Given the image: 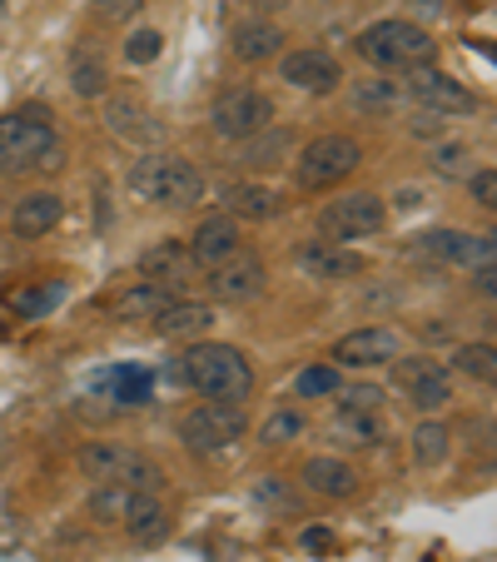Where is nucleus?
I'll return each mask as SVG.
<instances>
[{"label": "nucleus", "mask_w": 497, "mask_h": 562, "mask_svg": "<svg viewBox=\"0 0 497 562\" xmlns=\"http://www.w3.org/2000/svg\"><path fill=\"white\" fill-rule=\"evenodd\" d=\"M80 473H86L90 483H120V488H149V493L165 488V473H159L149 458H139L135 448H120V443L80 448Z\"/></svg>", "instance_id": "423d86ee"}, {"label": "nucleus", "mask_w": 497, "mask_h": 562, "mask_svg": "<svg viewBox=\"0 0 497 562\" xmlns=\"http://www.w3.org/2000/svg\"><path fill=\"white\" fill-rule=\"evenodd\" d=\"M249 418H244V404H200L180 418V438L194 453H229L244 438Z\"/></svg>", "instance_id": "1a4fd4ad"}, {"label": "nucleus", "mask_w": 497, "mask_h": 562, "mask_svg": "<svg viewBox=\"0 0 497 562\" xmlns=\"http://www.w3.org/2000/svg\"><path fill=\"white\" fill-rule=\"evenodd\" d=\"M467 190H473V200L483 204V210H497V170H473Z\"/></svg>", "instance_id": "c03bdc74"}, {"label": "nucleus", "mask_w": 497, "mask_h": 562, "mask_svg": "<svg viewBox=\"0 0 497 562\" xmlns=\"http://www.w3.org/2000/svg\"><path fill=\"white\" fill-rule=\"evenodd\" d=\"M184 389H194L204 404H244L255 393V363L234 344H190L180 353Z\"/></svg>", "instance_id": "f257e3e1"}, {"label": "nucleus", "mask_w": 497, "mask_h": 562, "mask_svg": "<svg viewBox=\"0 0 497 562\" xmlns=\"http://www.w3.org/2000/svg\"><path fill=\"white\" fill-rule=\"evenodd\" d=\"M473 165H477V155H473V145L467 139H438L433 149H428V170L438 175V180H458V175H473Z\"/></svg>", "instance_id": "473e14b6"}, {"label": "nucleus", "mask_w": 497, "mask_h": 562, "mask_svg": "<svg viewBox=\"0 0 497 562\" xmlns=\"http://www.w3.org/2000/svg\"><path fill=\"white\" fill-rule=\"evenodd\" d=\"M398 353H403L398 334H393L388 324H369V329L343 334V339L334 344V353H328V359L339 363V369H383V363H393Z\"/></svg>", "instance_id": "4468645a"}, {"label": "nucleus", "mask_w": 497, "mask_h": 562, "mask_svg": "<svg viewBox=\"0 0 497 562\" xmlns=\"http://www.w3.org/2000/svg\"><path fill=\"white\" fill-rule=\"evenodd\" d=\"M145 11V0H95V15L100 21H135V15Z\"/></svg>", "instance_id": "37998d69"}, {"label": "nucleus", "mask_w": 497, "mask_h": 562, "mask_svg": "<svg viewBox=\"0 0 497 562\" xmlns=\"http://www.w3.org/2000/svg\"><path fill=\"white\" fill-rule=\"evenodd\" d=\"M403 95L413 100L418 110H433V115H473L477 110V95L467 86H458L453 75H443L438 65H413L403 70Z\"/></svg>", "instance_id": "9d476101"}, {"label": "nucleus", "mask_w": 497, "mask_h": 562, "mask_svg": "<svg viewBox=\"0 0 497 562\" xmlns=\"http://www.w3.org/2000/svg\"><path fill=\"white\" fill-rule=\"evenodd\" d=\"M255 503H259V508H269V513H289V518L298 513V493L289 488L284 477H274V473L255 483Z\"/></svg>", "instance_id": "58836bf2"}, {"label": "nucleus", "mask_w": 497, "mask_h": 562, "mask_svg": "<svg viewBox=\"0 0 497 562\" xmlns=\"http://www.w3.org/2000/svg\"><path fill=\"white\" fill-rule=\"evenodd\" d=\"M328 434H334V443H343V448H379L383 438H388V428H383L379 414H363V408H339V418L328 424Z\"/></svg>", "instance_id": "bb28decb"}, {"label": "nucleus", "mask_w": 497, "mask_h": 562, "mask_svg": "<svg viewBox=\"0 0 497 562\" xmlns=\"http://www.w3.org/2000/svg\"><path fill=\"white\" fill-rule=\"evenodd\" d=\"M174 159H180V155H165V149H149V155H139L135 165H129V175H125L129 194H135V200H145V204H159V200H165V190H170Z\"/></svg>", "instance_id": "b1692460"}, {"label": "nucleus", "mask_w": 497, "mask_h": 562, "mask_svg": "<svg viewBox=\"0 0 497 562\" xmlns=\"http://www.w3.org/2000/svg\"><path fill=\"white\" fill-rule=\"evenodd\" d=\"M289 149H294V125H264L259 135L234 145V165L239 170H274L289 159Z\"/></svg>", "instance_id": "6ab92c4d"}, {"label": "nucleus", "mask_w": 497, "mask_h": 562, "mask_svg": "<svg viewBox=\"0 0 497 562\" xmlns=\"http://www.w3.org/2000/svg\"><path fill=\"white\" fill-rule=\"evenodd\" d=\"M408 130H413V135H423V139H443V135H448V115H433V110H418Z\"/></svg>", "instance_id": "a18cd8bd"}, {"label": "nucleus", "mask_w": 497, "mask_h": 562, "mask_svg": "<svg viewBox=\"0 0 497 562\" xmlns=\"http://www.w3.org/2000/svg\"><path fill=\"white\" fill-rule=\"evenodd\" d=\"M269 289V269L259 255H249V249H239V255H229L224 265L210 269V294L224 299V304H249V299H259Z\"/></svg>", "instance_id": "ddd939ff"}, {"label": "nucleus", "mask_w": 497, "mask_h": 562, "mask_svg": "<svg viewBox=\"0 0 497 562\" xmlns=\"http://www.w3.org/2000/svg\"><path fill=\"white\" fill-rule=\"evenodd\" d=\"M298 269L318 284H343V279H359L363 274V255H353L349 245H324V239H308L298 245Z\"/></svg>", "instance_id": "2eb2a0df"}, {"label": "nucleus", "mask_w": 497, "mask_h": 562, "mask_svg": "<svg viewBox=\"0 0 497 562\" xmlns=\"http://www.w3.org/2000/svg\"><path fill=\"white\" fill-rule=\"evenodd\" d=\"M328 542H334V532H328V528H308V532H304V548H308V552H324Z\"/></svg>", "instance_id": "8fccbe9b"}, {"label": "nucleus", "mask_w": 497, "mask_h": 562, "mask_svg": "<svg viewBox=\"0 0 497 562\" xmlns=\"http://www.w3.org/2000/svg\"><path fill=\"white\" fill-rule=\"evenodd\" d=\"M289 5H298V0H249V11L264 15V21H269L274 11H289Z\"/></svg>", "instance_id": "09e8293b"}, {"label": "nucleus", "mask_w": 497, "mask_h": 562, "mask_svg": "<svg viewBox=\"0 0 497 562\" xmlns=\"http://www.w3.org/2000/svg\"><path fill=\"white\" fill-rule=\"evenodd\" d=\"M204 200V175L200 165H190V159H174V175H170V190H165V210H190V204Z\"/></svg>", "instance_id": "f704fd0d"}, {"label": "nucleus", "mask_w": 497, "mask_h": 562, "mask_svg": "<svg viewBox=\"0 0 497 562\" xmlns=\"http://www.w3.org/2000/svg\"><path fill=\"white\" fill-rule=\"evenodd\" d=\"M353 50L383 75H403V70H413V65H433L438 60L433 31L418 25V21H398V15L363 25L359 41H353Z\"/></svg>", "instance_id": "f03ea898"}, {"label": "nucleus", "mask_w": 497, "mask_h": 562, "mask_svg": "<svg viewBox=\"0 0 497 562\" xmlns=\"http://www.w3.org/2000/svg\"><path fill=\"white\" fill-rule=\"evenodd\" d=\"M363 165V145L349 135H318L308 139L304 149H298L294 159V175H298V190L318 194V190H334V184H343L353 170Z\"/></svg>", "instance_id": "20e7f679"}, {"label": "nucleus", "mask_w": 497, "mask_h": 562, "mask_svg": "<svg viewBox=\"0 0 497 562\" xmlns=\"http://www.w3.org/2000/svg\"><path fill=\"white\" fill-rule=\"evenodd\" d=\"M264 125H274V100L255 86H234L210 105V130L219 139H229V145L259 135Z\"/></svg>", "instance_id": "6e6552de"}, {"label": "nucleus", "mask_w": 497, "mask_h": 562, "mask_svg": "<svg viewBox=\"0 0 497 562\" xmlns=\"http://www.w3.org/2000/svg\"><path fill=\"white\" fill-rule=\"evenodd\" d=\"M105 130L120 139H129V145H155L159 139V120L149 115L145 100L135 95H110L105 100Z\"/></svg>", "instance_id": "aec40b11"}, {"label": "nucleus", "mask_w": 497, "mask_h": 562, "mask_svg": "<svg viewBox=\"0 0 497 562\" xmlns=\"http://www.w3.org/2000/svg\"><path fill=\"white\" fill-rule=\"evenodd\" d=\"M403 86L398 80H353V90H349V105L359 110V115H393V110L403 105Z\"/></svg>", "instance_id": "7c9ffc66"}, {"label": "nucleus", "mask_w": 497, "mask_h": 562, "mask_svg": "<svg viewBox=\"0 0 497 562\" xmlns=\"http://www.w3.org/2000/svg\"><path fill=\"white\" fill-rule=\"evenodd\" d=\"M180 299V289H165V284H149V279H139V284H129L125 294L115 299V318H159L165 308Z\"/></svg>", "instance_id": "cd10ccee"}, {"label": "nucleus", "mask_w": 497, "mask_h": 562, "mask_svg": "<svg viewBox=\"0 0 497 562\" xmlns=\"http://www.w3.org/2000/svg\"><path fill=\"white\" fill-rule=\"evenodd\" d=\"M453 369L463 373V379H473V383H493L497 379V349L493 344H458L453 349Z\"/></svg>", "instance_id": "c9c22d12"}, {"label": "nucleus", "mask_w": 497, "mask_h": 562, "mask_svg": "<svg viewBox=\"0 0 497 562\" xmlns=\"http://www.w3.org/2000/svg\"><path fill=\"white\" fill-rule=\"evenodd\" d=\"M473 289H483V299H493V289H497V269H493V265H477V269H473Z\"/></svg>", "instance_id": "de8ad7c7"}, {"label": "nucleus", "mask_w": 497, "mask_h": 562, "mask_svg": "<svg viewBox=\"0 0 497 562\" xmlns=\"http://www.w3.org/2000/svg\"><path fill=\"white\" fill-rule=\"evenodd\" d=\"M105 389H110V404L115 408H145L149 393H155V373L135 369V363H120V369L105 373Z\"/></svg>", "instance_id": "c85d7f7f"}, {"label": "nucleus", "mask_w": 497, "mask_h": 562, "mask_svg": "<svg viewBox=\"0 0 497 562\" xmlns=\"http://www.w3.org/2000/svg\"><path fill=\"white\" fill-rule=\"evenodd\" d=\"M190 255L200 269H214L229 255H239V220H234V214H210V220H200V229L190 234Z\"/></svg>", "instance_id": "f3484780"}, {"label": "nucleus", "mask_w": 497, "mask_h": 562, "mask_svg": "<svg viewBox=\"0 0 497 562\" xmlns=\"http://www.w3.org/2000/svg\"><path fill=\"white\" fill-rule=\"evenodd\" d=\"M279 80L304 90V95H334V90L343 86V65L328 50L308 45V50H289L284 60H279Z\"/></svg>", "instance_id": "f8f14e48"}, {"label": "nucleus", "mask_w": 497, "mask_h": 562, "mask_svg": "<svg viewBox=\"0 0 497 562\" xmlns=\"http://www.w3.org/2000/svg\"><path fill=\"white\" fill-rule=\"evenodd\" d=\"M339 363H308L304 373L294 379V393L298 398H334L339 393Z\"/></svg>", "instance_id": "e433bc0d"}, {"label": "nucleus", "mask_w": 497, "mask_h": 562, "mask_svg": "<svg viewBox=\"0 0 497 562\" xmlns=\"http://www.w3.org/2000/svg\"><path fill=\"white\" fill-rule=\"evenodd\" d=\"M284 210V194L269 190V184H255V180H239V184H224V214L234 220H279Z\"/></svg>", "instance_id": "5701e85b"}, {"label": "nucleus", "mask_w": 497, "mask_h": 562, "mask_svg": "<svg viewBox=\"0 0 497 562\" xmlns=\"http://www.w3.org/2000/svg\"><path fill=\"white\" fill-rule=\"evenodd\" d=\"M393 383H398L403 398L428 418L453 404V373H448V363L433 359V353H413V359L398 353V359H393Z\"/></svg>", "instance_id": "0eeeda50"}, {"label": "nucleus", "mask_w": 497, "mask_h": 562, "mask_svg": "<svg viewBox=\"0 0 497 562\" xmlns=\"http://www.w3.org/2000/svg\"><path fill=\"white\" fill-rule=\"evenodd\" d=\"M35 165H60V135L45 105H21L0 115V175H25Z\"/></svg>", "instance_id": "7ed1b4c3"}, {"label": "nucleus", "mask_w": 497, "mask_h": 562, "mask_svg": "<svg viewBox=\"0 0 497 562\" xmlns=\"http://www.w3.org/2000/svg\"><path fill=\"white\" fill-rule=\"evenodd\" d=\"M129 493L135 488H120V483H95V493H90V518L95 522H120L125 518V508H129Z\"/></svg>", "instance_id": "4c0bfd02"}, {"label": "nucleus", "mask_w": 497, "mask_h": 562, "mask_svg": "<svg viewBox=\"0 0 497 562\" xmlns=\"http://www.w3.org/2000/svg\"><path fill=\"white\" fill-rule=\"evenodd\" d=\"M65 214V200L55 190H31L15 200V214H11V234L15 239H45V234L60 224Z\"/></svg>", "instance_id": "412c9836"}, {"label": "nucleus", "mask_w": 497, "mask_h": 562, "mask_svg": "<svg viewBox=\"0 0 497 562\" xmlns=\"http://www.w3.org/2000/svg\"><path fill=\"white\" fill-rule=\"evenodd\" d=\"M413 15H423V21H443L448 15V0H408Z\"/></svg>", "instance_id": "49530a36"}, {"label": "nucleus", "mask_w": 497, "mask_h": 562, "mask_svg": "<svg viewBox=\"0 0 497 562\" xmlns=\"http://www.w3.org/2000/svg\"><path fill=\"white\" fill-rule=\"evenodd\" d=\"M304 488L318 493V498L343 503V498L359 493V468L343 463V458H334V453H318V458H308L304 463Z\"/></svg>", "instance_id": "4be33fe9"}, {"label": "nucleus", "mask_w": 497, "mask_h": 562, "mask_svg": "<svg viewBox=\"0 0 497 562\" xmlns=\"http://www.w3.org/2000/svg\"><path fill=\"white\" fill-rule=\"evenodd\" d=\"M339 408H363V414H379L383 408V389L379 383H339Z\"/></svg>", "instance_id": "a19ab883"}, {"label": "nucleus", "mask_w": 497, "mask_h": 562, "mask_svg": "<svg viewBox=\"0 0 497 562\" xmlns=\"http://www.w3.org/2000/svg\"><path fill=\"white\" fill-rule=\"evenodd\" d=\"M413 255H423L428 265H458V269H477L493 265L497 245L493 234H467V229H428L413 239Z\"/></svg>", "instance_id": "9b49d317"}, {"label": "nucleus", "mask_w": 497, "mask_h": 562, "mask_svg": "<svg viewBox=\"0 0 497 562\" xmlns=\"http://www.w3.org/2000/svg\"><path fill=\"white\" fill-rule=\"evenodd\" d=\"M289 35L279 31V21H264V15H255V21H239L229 35V50L234 60L244 65H264V60H279V50H284Z\"/></svg>", "instance_id": "a211bd4d"}, {"label": "nucleus", "mask_w": 497, "mask_h": 562, "mask_svg": "<svg viewBox=\"0 0 497 562\" xmlns=\"http://www.w3.org/2000/svg\"><path fill=\"white\" fill-rule=\"evenodd\" d=\"M448 453H453V428H448L438 414L413 428V463L418 468H443Z\"/></svg>", "instance_id": "c756f323"}, {"label": "nucleus", "mask_w": 497, "mask_h": 562, "mask_svg": "<svg viewBox=\"0 0 497 562\" xmlns=\"http://www.w3.org/2000/svg\"><path fill=\"white\" fill-rule=\"evenodd\" d=\"M155 329H159V339L200 344L204 334L214 329V308H210V304H184V299H174V304L155 318Z\"/></svg>", "instance_id": "393cba45"}, {"label": "nucleus", "mask_w": 497, "mask_h": 562, "mask_svg": "<svg viewBox=\"0 0 497 562\" xmlns=\"http://www.w3.org/2000/svg\"><path fill=\"white\" fill-rule=\"evenodd\" d=\"M383 224H388L383 200L359 190V194H343V200H328L324 210H318V239H324V245H353V239L383 234Z\"/></svg>", "instance_id": "39448f33"}, {"label": "nucleus", "mask_w": 497, "mask_h": 562, "mask_svg": "<svg viewBox=\"0 0 497 562\" xmlns=\"http://www.w3.org/2000/svg\"><path fill=\"white\" fill-rule=\"evenodd\" d=\"M120 528H125L135 542H159L165 538V532H170V513H165L159 493H149V488L129 493V508H125V518H120Z\"/></svg>", "instance_id": "a878e982"}, {"label": "nucleus", "mask_w": 497, "mask_h": 562, "mask_svg": "<svg viewBox=\"0 0 497 562\" xmlns=\"http://www.w3.org/2000/svg\"><path fill=\"white\" fill-rule=\"evenodd\" d=\"M194 274H200V265H194L190 245H180V239H159V245H149L139 255V279H149V284L184 289Z\"/></svg>", "instance_id": "dca6fc26"}, {"label": "nucleus", "mask_w": 497, "mask_h": 562, "mask_svg": "<svg viewBox=\"0 0 497 562\" xmlns=\"http://www.w3.org/2000/svg\"><path fill=\"white\" fill-rule=\"evenodd\" d=\"M298 434H304V414L284 408V414H274L264 428H259V443H264V448H279V443H294Z\"/></svg>", "instance_id": "ea45409f"}, {"label": "nucleus", "mask_w": 497, "mask_h": 562, "mask_svg": "<svg viewBox=\"0 0 497 562\" xmlns=\"http://www.w3.org/2000/svg\"><path fill=\"white\" fill-rule=\"evenodd\" d=\"M159 50H165V35H159V31H135V35L125 41V60H129V65L159 60Z\"/></svg>", "instance_id": "79ce46f5"}, {"label": "nucleus", "mask_w": 497, "mask_h": 562, "mask_svg": "<svg viewBox=\"0 0 497 562\" xmlns=\"http://www.w3.org/2000/svg\"><path fill=\"white\" fill-rule=\"evenodd\" d=\"M60 304H65V279H45V284H31L11 299V314L15 318H50Z\"/></svg>", "instance_id": "2f4dec72"}, {"label": "nucleus", "mask_w": 497, "mask_h": 562, "mask_svg": "<svg viewBox=\"0 0 497 562\" xmlns=\"http://www.w3.org/2000/svg\"><path fill=\"white\" fill-rule=\"evenodd\" d=\"M105 86H110V65L100 60L95 50H75V60H70V90L80 100H100L105 95Z\"/></svg>", "instance_id": "72a5a7b5"}]
</instances>
